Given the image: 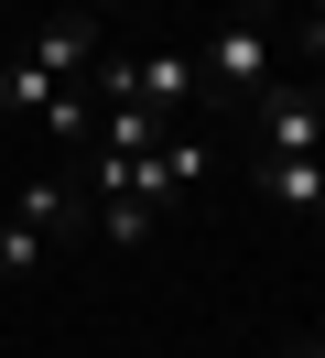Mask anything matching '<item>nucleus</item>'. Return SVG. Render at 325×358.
Returning <instances> with one entry per match:
<instances>
[{"label": "nucleus", "instance_id": "f03ea898", "mask_svg": "<svg viewBox=\"0 0 325 358\" xmlns=\"http://www.w3.org/2000/svg\"><path fill=\"white\" fill-rule=\"evenodd\" d=\"M98 55H108L98 11H65V22H43L33 44H22V66H33V76H55V87H87V98H98Z\"/></svg>", "mask_w": 325, "mask_h": 358}, {"label": "nucleus", "instance_id": "20e7f679", "mask_svg": "<svg viewBox=\"0 0 325 358\" xmlns=\"http://www.w3.org/2000/svg\"><path fill=\"white\" fill-rule=\"evenodd\" d=\"M260 196L293 217H325V152H260Z\"/></svg>", "mask_w": 325, "mask_h": 358}, {"label": "nucleus", "instance_id": "9d476101", "mask_svg": "<svg viewBox=\"0 0 325 358\" xmlns=\"http://www.w3.org/2000/svg\"><path fill=\"white\" fill-rule=\"evenodd\" d=\"M303 98H315V120H325V76H315V87H303Z\"/></svg>", "mask_w": 325, "mask_h": 358}, {"label": "nucleus", "instance_id": "1a4fd4ad", "mask_svg": "<svg viewBox=\"0 0 325 358\" xmlns=\"http://www.w3.org/2000/svg\"><path fill=\"white\" fill-rule=\"evenodd\" d=\"M282 358H325V348H315V336H303V348H282Z\"/></svg>", "mask_w": 325, "mask_h": 358}, {"label": "nucleus", "instance_id": "6e6552de", "mask_svg": "<svg viewBox=\"0 0 325 358\" xmlns=\"http://www.w3.org/2000/svg\"><path fill=\"white\" fill-rule=\"evenodd\" d=\"M303 55H315V66H325V0H315V22H303Z\"/></svg>", "mask_w": 325, "mask_h": 358}, {"label": "nucleus", "instance_id": "f8f14e48", "mask_svg": "<svg viewBox=\"0 0 325 358\" xmlns=\"http://www.w3.org/2000/svg\"><path fill=\"white\" fill-rule=\"evenodd\" d=\"M98 11H130V0H98Z\"/></svg>", "mask_w": 325, "mask_h": 358}, {"label": "nucleus", "instance_id": "f257e3e1", "mask_svg": "<svg viewBox=\"0 0 325 358\" xmlns=\"http://www.w3.org/2000/svg\"><path fill=\"white\" fill-rule=\"evenodd\" d=\"M195 87H217V98H260L271 87V11H228L206 33V55H195Z\"/></svg>", "mask_w": 325, "mask_h": 358}, {"label": "nucleus", "instance_id": "7ed1b4c3", "mask_svg": "<svg viewBox=\"0 0 325 358\" xmlns=\"http://www.w3.org/2000/svg\"><path fill=\"white\" fill-rule=\"evenodd\" d=\"M260 141H271V152H325V120H315V98L303 87H260Z\"/></svg>", "mask_w": 325, "mask_h": 358}, {"label": "nucleus", "instance_id": "423d86ee", "mask_svg": "<svg viewBox=\"0 0 325 358\" xmlns=\"http://www.w3.org/2000/svg\"><path fill=\"white\" fill-rule=\"evenodd\" d=\"M55 76H33V66H22V55H11V66H0V109H11V120H55Z\"/></svg>", "mask_w": 325, "mask_h": 358}, {"label": "nucleus", "instance_id": "9b49d317", "mask_svg": "<svg viewBox=\"0 0 325 358\" xmlns=\"http://www.w3.org/2000/svg\"><path fill=\"white\" fill-rule=\"evenodd\" d=\"M228 11H271V0H228Z\"/></svg>", "mask_w": 325, "mask_h": 358}, {"label": "nucleus", "instance_id": "39448f33", "mask_svg": "<svg viewBox=\"0 0 325 358\" xmlns=\"http://www.w3.org/2000/svg\"><path fill=\"white\" fill-rule=\"evenodd\" d=\"M11 217H33V228H43V250H65V239H87V228H98V206H87L76 185H22Z\"/></svg>", "mask_w": 325, "mask_h": 358}, {"label": "nucleus", "instance_id": "0eeeda50", "mask_svg": "<svg viewBox=\"0 0 325 358\" xmlns=\"http://www.w3.org/2000/svg\"><path fill=\"white\" fill-rule=\"evenodd\" d=\"M43 261H55V250H43V228H33V217H0V282H33Z\"/></svg>", "mask_w": 325, "mask_h": 358}]
</instances>
